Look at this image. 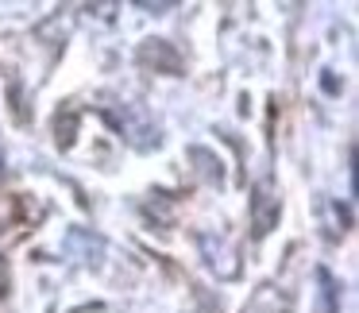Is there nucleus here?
Listing matches in <instances>:
<instances>
[{"mask_svg": "<svg viewBox=\"0 0 359 313\" xmlns=\"http://www.w3.org/2000/svg\"><path fill=\"white\" fill-rule=\"evenodd\" d=\"M317 279H320V286H325V298H332V279H328V271H320ZM325 313H332V305H328Z\"/></svg>", "mask_w": 359, "mask_h": 313, "instance_id": "obj_1", "label": "nucleus"}]
</instances>
